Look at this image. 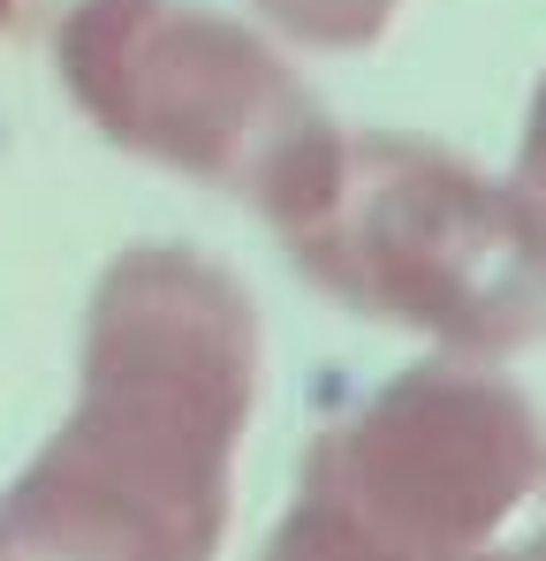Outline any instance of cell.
Masks as SVG:
<instances>
[{"label": "cell", "mask_w": 546, "mask_h": 561, "mask_svg": "<svg viewBox=\"0 0 546 561\" xmlns=\"http://www.w3.org/2000/svg\"><path fill=\"white\" fill-rule=\"evenodd\" d=\"M259 402V311L197 251H122L84 311L77 410L0 493V561H213Z\"/></svg>", "instance_id": "6da1fadb"}, {"label": "cell", "mask_w": 546, "mask_h": 561, "mask_svg": "<svg viewBox=\"0 0 546 561\" xmlns=\"http://www.w3.org/2000/svg\"><path fill=\"white\" fill-rule=\"evenodd\" d=\"M266 561H546V425L448 357L342 410L296 470Z\"/></svg>", "instance_id": "7a4b0ae2"}, {"label": "cell", "mask_w": 546, "mask_h": 561, "mask_svg": "<svg viewBox=\"0 0 546 561\" xmlns=\"http://www.w3.org/2000/svg\"><path fill=\"white\" fill-rule=\"evenodd\" d=\"M46 31L77 114L106 145L243 197L273 228L319 213L342 175V129L304 77L197 0H69Z\"/></svg>", "instance_id": "3957f363"}, {"label": "cell", "mask_w": 546, "mask_h": 561, "mask_svg": "<svg viewBox=\"0 0 546 561\" xmlns=\"http://www.w3.org/2000/svg\"><path fill=\"white\" fill-rule=\"evenodd\" d=\"M304 280L364 319L410 327L448 357H516L546 342V243L516 190L425 137H342V175L281 228Z\"/></svg>", "instance_id": "277c9868"}, {"label": "cell", "mask_w": 546, "mask_h": 561, "mask_svg": "<svg viewBox=\"0 0 546 561\" xmlns=\"http://www.w3.org/2000/svg\"><path fill=\"white\" fill-rule=\"evenodd\" d=\"M281 38L311 46V54H357V46H379L395 8L402 0H251Z\"/></svg>", "instance_id": "5b68a950"}, {"label": "cell", "mask_w": 546, "mask_h": 561, "mask_svg": "<svg viewBox=\"0 0 546 561\" xmlns=\"http://www.w3.org/2000/svg\"><path fill=\"white\" fill-rule=\"evenodd\" d=\"M516 205L532 213V228H539V243H546V77H539V92H532V114H524V152H516Z\"/></svg>", "instance_id": "8992f818"}, {"label": "cell", "mask_w": 546, "mask_h": 561, "mask_svg": "<svg viewBox=\"0 0 546 561\" xmlns=\"http://www.w3.org/2000/svg\"><path fill=\"white\" fill-rule=\"evenodd\" d=\"M69 0H0V31H23V23H54Z\"/></svg>", "instance_id": "52a82bcc"}]
</instances>
